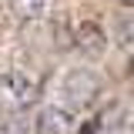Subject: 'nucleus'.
<instances>
[{
  "instance_id": "39448f33",
  "label": "nucleus",
  "mask_w": 134,
  "mask_h": 134,
  "mask_svg": "<svg viewBox=\"0 0 134 134\" xmlns=\"http://www.w3.org/2000/svg\"><path fill=\"white\" fill-rule=\"evenodd\" d=\"M10 7H14V14L24 17V20H40V17L50 10V0H10Z\"/></svg>"
},
{
  "instance_id": "423d86ee",
  "label": "nucleus",
  "mask_w": 134,
  "mask_h": 134,
  "mask_svg": "<svg viewBox=\"0 0 134 134\" xmlns=\"http://www.w3.org/2000/svg\"><path fill=\"white\" fill-rule=\"evenodd\" d=\"M0 134H30V131H27V121L24 117H7L0 124Z\"/></svg>"
},
{
  "instance_id": "f03ea898",
  "label": "nucleus",
  "mask_w": 134,
  "mask_h": 134,
  "mask_svg": "<svg viewBox=\"0 0 134 134\" xmlns=\"http://www.w3.org/2000/svg\"><path fill=\"white\" fill-rule=\"evenodd\" d=\"M64 97L74 111H87L94 100L100 97V81L91 74V70H70L64 77Z\"/></svg>"
},
{
  "instance_id": "20e7f679",
  "label": "nucleus",
  "mask_w": 134,
  "mask_h": 134,
  "mask_svg": "<svg viewBox=\"0 0 134 134\" xmlns=\"http://www.w3.org/2000/svg\"><path fill=\"white\" fill-rule=\"evenodd\" d=\"M34 127H37V134H70L74 131V114L60 104H47V107L37 111Z\"/></svg>"
},
{
  "instance_id": "7ed1b4c3",
  "label": "nucleus",
  "mask_w": 134,
  "mask_h": 134,
  "mask_svg": "<svg viewBox=\"0 0 134 134\" xmlns=\"http://www.w3.org/2000/svg\"><path fill=\"white\" fill-rule=\"evenodd\" d=\"M70 47L84 57H100L107 50V34L97 20H74L70 24Z\"/></svg>"
},
{
  "instance_id": "0eeeda50",
  "label": "nucleus",
  "mask_w": 134,
  "mask_h": 134,
  "mask_svg": "<svg viewBox=\"0 0 134 134\" xmlns=\"http://www.w3.org/2000/svg\"><path fill=\"white\" fill-rule=\"evenodd\" d=\"M121 3H124V7H134V0H121Z\"/></svg>"
},
{
  "instance_id": "f257e3e1",
  "label": "nucleus",
  "mask_w": 134,
  "mask_h": 134,
  "mask_svg": "<svg viewBox=\"0 0 134 134\" xmlns=\"http://www.w3.org/2000/svg\"><path fill=\"white\" fill-rule=\"evenodd\" d=\"M37 94H40L37 77H34V74H27V70H7V74L0 77V104H3V107L20 111V107L34 104V100H37Z\"/></svg>"
}]
</instances>
